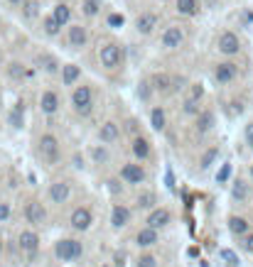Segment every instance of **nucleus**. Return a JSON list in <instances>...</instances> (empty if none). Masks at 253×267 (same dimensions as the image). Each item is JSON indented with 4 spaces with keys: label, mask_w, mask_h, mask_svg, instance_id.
<instances>
[{
    "label": "nucleus",
    "mask_w": 253,
    "mask_h": 267,
    "mask_svg": "<svg viewBox=\"0 0 253 267\" xmlns=\"http://www.w3.org/2000/svg\"><path fill=\"white\" fill-rule=\"evenodd\" d=\"M39 157H42V162L44 164H57L59 159V142L54 135H42L39 137Z\"/></svg>",
    "instance_id": "obj_1"
},
{
    "label": "nucleus",
    "mask_w": 253,
    "mask_h": 267,
    "mask_svg": "<svg viewBox=\"0 0 253 267\" xmlns=\"http://www.w3.org/2000/svg\"><path fill=\"white\" fill-rule=\"evenodd\" d=\"M54 252H57V257L61 260V262H72V260H77V257H81V252H84V248H81V243L79 240H72V238H64V240H59L57 248H54Z\"/></svg>",
    "instance_id": "obj_2"
},
{
    "label": "nucleus",
    "mask_w": 253,
    "mask_h": 267,
    "mask_svg": "<svg viewBox=\"0 0 253 267\" xmlns=\"http://www.w3.org/2000/svg\"><path fill=\"white\" fill-rule=\"evenodd\" d=\"M72 103H74V108H77L79 115H89L91 113V88L89 86H77V91L72 94Z\"/></svg>",
    "instance_id": "obj_3"
},
{
    "label": "nucleus",
    "mask_w": 253,
    "mask_h": 267,
    "mask_svg": "<svg viewBox=\"0 0 253 267\" xmlns=\"http://www.w3.org/2000/svg\"><path fill=\"white\" fill-rule=\"evenodd\" d=\"M98 57H101V64L106 69H116L118 64H120V47L118 44H103Z\"/></svg>",
    "instance_id": "obj_4"
},
{
    "label": "nucleus",
    "mask_w": 253,
    "mask_h": 267,
    "mask_svg": "<svg viewBox=\"0 0 253 267\" xmlns=\"http://www.w3.org/2000/svg\"><path fill=\"white\" fill-rule=\"evenodd\" d=\"M238 49H241V42L236 37L234 32H224L221 37H219V52L221 54H238Z\"/></svg>",
    "instance_id": "obj_5"
},
{
    "label": "nucleus",
    "mask_w": 253,
    "mask_h": 267,
    "mask_svg": "<svg viewBox=\"0 0 253 267\" xmlns=\"http://www.w3.org/2000/svg\"><path fill=\"white\" fill-rule=\"evenodd\" d=\"M91 221H94L91 211L84 209V206L74 209V213H72V228L74 230H86L89 226H91Z\"/></svg>",
    "instance_id": "obj_6"
},
{
    "label": "nucleus",
    "mask_w": 253,
    "mask_h": 267,
    "mask_svg": "<svg viewBox=\"0 0 253 267\" xmlns=\"http://www.w3.org/2000/svg\"><path fill=\"white\" fill-rule=\"evenodd\" d=\"M182 42H184V32L179 27H167L165 30V35H162V47L165 49H177Z\"/></svg>",
    "instance_id": "obj_7"
},
{
    "label": "nucleus",
    "mask_w": 253,
    "mask_h": 267,
    "mask_svg": "<svg viewBox=\"0 0 253 267\" xmlns=\"http://www.w3.org/2000/svg\"><path fill=\"white\" fill-rule=\"evenodd\" d=\"M120 176H123V182H128V184H143V182H145V172L140 169V164H125V167L120 169Z\"/></svg>",
    "instance_id": "obj_8"
},
{
    "label": "nucleus",
    "mask_w": 253,
    "mask_h": 267,
    "mask_svg": "<svg viewBox=\"0 0 253 267\" xmlns=\"http://www.w3.org/2000/svg\"><path fill=\"white\" fill-rule=\"evenodd\" d=\"M25 216H27V221H30V223L39 226V223H44L47 211H44V206H42L39 201H30V204H27V209H25Z\"/></svg>",
    "instance_id": "obj_9"
},
{
    "label": "nucleus",
    "mask_w": 253,
    "mask_h": 267,
    "mask_svg": "<svg viewBox=\"0 0 253 267\" xmlns=\"http://www.w3.org/2000/svg\"><path fill=\"white\" fill-rule=\"evenodd\" d=\"M20 248H22V252H37L39 248V238H37V233L35 230H22L20 233Z\"/></svg>",
    "instance_id": "obj_10"
},
{
    "label": "nucleus",
    "mask_w": 253,
    "mask_h": 267,
    "mask_svg": "<svg viewBox=\"0 0 253 267\" xmlns=\"http://www.w3.org/2000/svg\"><path fill=\"white\" fill-rule=\"evenodd\" d=\"M236 64H231V61H224V64H219L216 66V71H214V76L219 83H229V81H234L236 78Z\"/></svg>",
    "instance_id": "obj_11"
},
{
    "label": "nucleus",
    "mask_w": 253,
    "mask_h": 267,
    "mask_svg": "<svg viewBox=\"0 0 253 267\" xmlns=\"http://www.w3.org/2000/svg\"><path fill=\"white\" fill-rule=\"evenodd\" d=\"M39 108H42V113H47V115L57 113L59 96L54 94V91H44V94H42V98H39Z\"/></svg>",
    "instance_id": "obj_12"
},
{
    "label": "nucleus",
    "mask_w": 253,
    "mask_h": 267,
    "mask_svg": "<svg viewBox=\"0 0 253 267\" xmlns=\"http://www.w3.org/2000/svg\"><path fill=\"white\" fill-rule=\"evenodd\" d=\"M167 223H170V211H167V209H155L150 216H148V226H150V228H155V230L165 228Z\"/></svg>",
    "instance_id": "obj_13"
},
{
    "label": "nucleus",
    "mask_w": 253,
    "mask_h": 267,
    "mask_svg": "<svg viewBox=\"0 0 253 267\" xmlns=\"http://www.w3.org/2000/svg\"><path fill=\"white\" fill-rule=\"evenodd\" d=\"M49 199H52L54 204H64V201L69 199V184H67V182H54V184L49 187Z\"/></svg>",
    "instance_id": "obj_14"
},
{
    "label": "nucleus",
    "mask_w": 253,
    "mask_h": 267,
    "mask_svg": "<svg viewBox=\"0 0 253 267\" xmlns=\"http://www.w3.org/2000/svg\"><path fill=\"white\" fill-rule=\"evenodd\" d=\"M128 221H131V211L125 209V206H113V213H111V223H113V228H125L128 226Z\"/></svg>",
    "instance_id": "obj_15"
},
{
    "label": "nucleus",
    "mask_w": 253,
    "mask_h": 267,
    "mask_svg": "<svg viewBox=\"0 0 253 267\" xmlns=\"http://www.w3.org/2000/svg\"><path fill=\"white\" fill-rule=\"evenodd\" d=\"M86 30L81 27V25H72L69 27V44L74 47V49H81L84 44H86Z\"/></svg>",
    "instance_id": "obj_16"
},
{
    "label": "nucleus",
    "mask_w": 253,
    "mask_h": 267,
    "mask_svg": "<svg viewBox=\"0 0 253 267\" xmlns=\"http://www.w3.org/2000/svg\"><path fill=\"white\" fill-rule=\"evenodd\" d=\"M136 240H138V245L140 248H150V245H155L157 243V230L155 228H143V230H138V235H136Z\"/></svg>",
    "instance_id": "obj_17"
},
{
    "label": "nucleus",
    "mask_w": 253,
    "mask_h": 267,
    "mask_svg": "<svg viewBox=\"0 0 253 267\" xmlns=\"http://www.w3.org/2000/svg\"><path fill=\"white\" fill-rule=\"evenodd\" d=\"M155 25H157V15H153V13L140 15L138 22H136V27H138V32H140V35H150V32L155 30Z\"/></svg>",
    "instance_id": "obj_18"
},
{
    "label": "nucleus",
    "mask_w": 253,
    "mask_h": 267,
    "mask_svg": "<svg viewBox=\"0 0 253 267\" xmlns=\"http://www.w3.org/2000/svg\"><path fill=\"white\" fill-rule=\"evenodd\" d=\"M118 135H120V130H118L116 123H111V120H108V123H103V125H101V130H98L101 142H116Z\"/></svg>",
    "instance_id": "obj_19"
},
{
    "label": "nucleus",
    "mask_w": 253,
    "mask_h": 267,
    "mask_svg": "<svg viewBox=\"0 0 253 267\" xmlns=\"http://www.w3.org/2000/svg\"><path fill=\"white\" fill-rule=\"evenodd\" d=\"M79 78H81V69H79L77 64H64V66H61V81H64L67 86L77 83Z\"/></svg>",
    "instance_id": "obj_20"
},
{
    "label": "nucleus",
    "mask_w": 253,
    "mask_h": 267,
    "mask_svg": "<svg viewBox=\"0 0 253 267\" xmlns=\"http://www.w3.org/2000/svg\"><path fill=\"white\" fill-rule=\"evenodd\" d=\"M229 230H231L234 235H246V233H248V221L241 218V216H231V218H229Z\"/></svg>",
    "instance_id": "obj_21"
},
{
    "label": "nucleus",
    "mask_w": 253,
    "mask_h": 267,
    "mask_svg": "<svg viewBox=\"0 0 253 267\" xmlns=\"http://www.w3.org/2000/svg\"><path fill=\"white\" fill-rule=\"evenodd\" d=\"M133 154H136L138 159H145V157L150 154V142L143 140V137H136V140H133Z\"/></svg>",
    "instance_id": "obj_22"
},
{
    "label": "nucleus",
    "mask_w": 253,
    "mask_h": 267,
    "mask_svg": "<svg viewBox=\"0 0 253 267\" xmlns=\"http://www.w3.org/2000/svg\"><path fill=\"white\" fill-rule=\"evenodd\" d=\"M212 125H214V113H209V111L199 113V118H197V130H199V133L212 130Z\"/></svg>",
    "instance_id": "obj_23"
},
{
    "label": "nucleus",
    "mask_w": 253,
    "mask_h": 267,
    "mask_svg": "<svg viewBox=\"0 0 253 267\" xmlns=\"http://www.w3.org/2000/svg\"><path fill=\"white\" fill-rule=\"evenodd\" d=\"M54 18H57L59 25H67L69 20H72V10H69V5H64V3H59L57 8H54V13H52Z\"/></svg>",
    "instance_id": "obj_24"
},
{
    "label": "nucleus",
    "mask_w": 253,
    "mask_h": 267,
    "mask_svg": "<svg viewBox=\"0 0 253 267\" xmlns=\"http://www.w3.org/2000/svg\"><path fill=\"white\" fill-rule=\"evenodd\" d=\"M231 196H234L236 201H246L248 199V184L246 182H234V189H231Z\"/></svg>",
    "instance_id": "obj_25"
},
{
    "label": "nucleus",
    "mask_w": 253,
    "mask_h": 267,
    "mask_svg": "<svg viewBox=\"0 0 253 267\" xmlns=\"http://www.w3.org/2000/svg\"><path fill=\"white\" fill-rule=\"evenodd\" d=\"M42 27H44V32H47L49 37H54V35H59V27H61V25L57 22L54 15H47V18L42 20Z\"/></svg>",
    "instance_id": "obj_26"
},
{
    "label": "nucleus",
    "mask_w": 253,
    "mask_h": 267,
    "mask_svg": "<svg viewBox=\"0 0 253 267\" xmlns=\"http://www.w3.org/2000/svg\"><path fill=\"white\" fill-rule=\"evenodd\" d=\"M179 15H197V0H177Z\"/></svg>",
    "instance_id": "obj_27"
},
{
    "label": "nucleus",
    "mask_w": 253,
    "mask_h": 267,
    "mask_svg": "<svg viewBox=\"0 0 253 267\" xmlns=\"http://www.w3.org/2000/svg\"><path fill=\"white\" fill-rule=\"evenodd\" d=\"M37 64H39V69H44L47 74H54L57 71V61H54V57H49V54L37 57Z\"/></svg>",
    "instance_id": "obj_28"
},
{
    "label": "nucleus",
    "mask_w": 253,
    "mask_h": 267,
    "mask_svg": "<svg viewBox=\"0 0 253 267\" xmlns=\"http://www.w3.org/2000/svg\"><path fill=\"white\" fill-rule=\"evenodd\" d=\"M150 123H153V128H155V130H162V128H165V111H162V108H153V113H150Z\"/></svg>",
    "instance_id": "obj_29"
},
{
    "label": "nucleus",
    "mask_w": 253,
    "mask_h": 267,
    "mask_svg": "<svg viewBox=\"0 0 253 267\" xmlns=\"http://www.w3.org/2000/svg\"><path fill=\"white\" fill-rule=\"evenodd\" d=\"M138 206H140V209H153V206H155V194H153V191H143V194L138 196Z\"/></svg>",
    "instance_id": "obj_30"
},
{
    "label": "nucleus",
    "mask_w": 253,
    "mask_h": 267,
    "mask_svg": "<svg viewBox=\"0 0 253 267\" xmlns=\"http://www.w3.org/2000/svg\"><path fill=\"white\" fill-rule=\"evenodd\" d=\"M153 83H155L157 91H170V86H172V78L167 76V74H157V76L153 78Z\"/></svg>",
    "instance_id": "obj_31"
},
{
    "label": "nucleus",
    "mask_w": 253,
    "mask_h": 267,
    "mask_svg": "<svg viewBox=\"0 0 253 267\" xmlns=\"http://www.w3.org/2000/svg\"><path fill=\"white\" fill-rule=\"evenodd\" d=\"M98 8H101L98 0H84V3H81V10H84V15H89V18L98 15Z\"/></svg>",
    "instance_id": "obj_32"
},
{
    "label": "nucleus",
    "mask_w": 253,
    "mask_h": 267,
    "mask_svg": "<svg viewBox=\"0 0 253 267\" xmlns=\"http://www.w3.org/2000/svg\"><path fill=\"white\" fill-rule=\"evenodd\" d=\"M22 10H25V18H37L39 15V3L37 0H27L25 5H22Z\"/></svg>",
    "instance_id": "obj_33"
},
{
    "label": "nucleus",
    "mask_w": 253,
    "mask_h": 267,
    "mask_svg": "<svg viewBox=\"0 0 253 267\" xmlns=\"http://www.w3.org/2000/svg\"><path fill=\"white\" fill-rule=\"evenodd\" d=\"M216 157H219V150H216V147H212L209 152H207L204 157H202V169H209V167L214 164V159H216Z\"/></svg>",
    "instance_id": "obj_34"
},
{
    "label": "nucleus",
    "mask_w": 253,
    "mask_h": 267,
    "mask_svg": "<svg viewBox=\"0 0 253 267\" xmlns=\"http://www.w3.org/2000/svg\"><path fill=\"white\" fill-rule=\"evenodd\" d=\"M219 255H221V260H226V265H229V267L238 265V257H236V252H231V250H221Z\"/></svg>",
    "instance_id": "obj_35"
},
{
    "label": "nucleus",
    "mask_w": 253,
    "mask_h": 267,
    "mask_svg": "<svg viewBox=\"0 0 253 267\" xmlns=\"http://www.w3.org/2000/svg\"><path fill=\"white\" fill-rule=\"evenodd\" d=\"M10 125H13V128H22V106H18V108L10 113Z\"/></svg>",
    "instance_id": "obj_36"
},
{
    "label": "nucleus",
    "mask_w": 253,
    "mask_h": 267,
    "mask_svg": "<svg viewBox=\"0 0 253 267\" xmlns=\"http://www.w3.org/2000/svg\"><path fill=\"white\" fill-rule=\"evenodd\" d=\"M138 267H157V260L153 255H140L138 257Z\"/></svg>",
    "instance_id": "obj_37"
},
{
    "label": "nucleus",
    "mask_w": 253,
    "mask_h": 267,
    "mask_svg": "<svg viewBox=\"0 0 253 267\" xmlns=\"http://www.w3.org/2000/svg\"><path fill=\"white\" fill-rule=\"evenodd\" d=\"M8 71H10V76H13V78H22V76H25V69H22L20 64H10V66H8Z\"/></svg>",
    "instance_id": "obj_38"
},
{
    "label": "nucleus",
    "mask_w": 253,
    "mask_h": 267,
    "mask_svg": "<svg viewBox=\"0 0 253 267\" xmlns=\"http://www.w3.org/2000/svg\"><path fill=\"white\" fill-rule=\"evenodd\" d=\"M184 113H199L197 98H187V101H184Z\"/></svg>",
    "instance_id": "obj_39"
},
{
    "label": "nucleus",
    "mask_w": 253,
    "mask_h": 267,
    "mask_svg": "<svg viewBox=\"0 0 253 267\" xmlns=\"http://www.w3.org/2000/svg\"><path fill=\"white\" fill-rule=\"evenodd\" d=\"M94 159H96V162H108V152H106V147H94Z\"/></svg>",
    "instance_id": "obj_40"
},
{
    "label": "nucleus",
    "mask_w": 253,
    "mask_h": 267,
    "mask_svg": "<svg viewBox=\"0 0 253 267\" xmlns=\"http://www.w3.org/2000/svg\"><path fill=\"white\" fill-rule=\"evenodd\" d=\"M123 22H125V20H123V15H111V18H108V25H111V27H123Z\"/></svg>",
    "instance_id": "obj_41"
},
{
    "label": "nucleus",
    "mask_w": 253,
    "mask_h": 267,
    "mask_svg": "<svg viewBox=\"0 0 253 267\" xmlns=\"http://www.w3.org/2000/svg\"><path fill=\"white\" fill-rule=\"evenodd\" d=\"M229 174H231V164H224V167H221V172H219V176H216V179H219V182H226V179H229Z\"/></svg>",
    "instance_id": "obj_42"
},
{
    "label": "nucleus",
    "mask_w": 253,
    "mask_h": 267,
    "mask_svg": "<svg viewBox=\"0 0 253 267\" xmlns=\"http://www.w3.org/2000/svg\"><path fill=\"white\" fill-rule=\"evenodd\" d=\"M8 216H10V204H0V223L8 221Z\"/></svg>",
    "instance_id": "obj_43"
},
{
    "label": "nucleus",
    "mask_w": 253,
    "mask_h": 267,
    "mask_svg": "<svg viewBox=\"0 0 253 267\" xmlns=\"http://www.w3.org/2000/svg\"><path fill=\"white\" fill-rule=\"evenodd\" d=\"M246 142H248V147H253V123L246 125Z\"/></svg>",
    "instance_id": "obj_44"
},
{
    "label": "nucleus",
    "mask_w": 253,
    "mask_h": 267,
    "mask_svg": "<svg viewBox=\"0 0 253 267\" xmlns=\"http://www.w3.org/2000/svg\"><path fill=\"white\" fill-rule=\"evenodd\" d=\"M202 96H204V88H202L199 83H195V86H192V98H197V101H199Z\"/></svg>",
    "instance_id": "obj_45"
},
{
    "label": "nucleus",
    "mask_w": 253,
    "mask_h": 267,
    "mask_svg": "<svg viewBox=\"0 0 253 267\" xmlns=\"http://www.w3.org/2000/svg\"><path fill=\"white\" fill-rule=\"evenodd\" d=\"M243 248L248 250V252H253V235H246V240H243Z\"/></svg>",
    "instance_id": "obj_46"
},
{
    "label": "nucleus",
    "mask_w": 253,
    "mask_h": 267,
    "mask_svg": "<svg viewBox=\"0 0 253 267\" xmlns=\"http://www.w3.org/2000/svg\"><path fill=\"white\" fill-rule=\"evenodd\" d=\"M128 130H131V133H138V123H136V120H128Z\"/></svg>",
    "instance_id": "obj_47"
},
{
    "label": "nucleus",
    "mask_w": 253,
    "mask_h": 267,
    "mask_svg": "<svg viewBox=\"0 0 253 267\" xmlns=\"http://www.w3.org/2000/svg\"><path fill=\"white\" fill-rule=\"evenodd\" d=\"M10 3H13V5H20V8H22V5H25L27 0H10Z\"/></svg>",
    "instance_id": "obj_48"
},
{
    "label": "nucleus",
    "mask_w": 253,
    "mask_h": 267,
    "mask_svg": "<svg viewBox=\"0 0 253 267\" xmlns=\"http://www.w3.org/2000/svg\"><path fill=\"white\" fill-rule=\"evenodd\" d=\"M251 176H253V167H251Z\"/></svg>",
    "instance_id": "obj_49"
},
{
    "label": "nucleus",
    "mask_w": 253,
    "mask_h": 267,
    "mask_svg": "<svg viewBox=\"0 0 253 267\" xmlns=\"http://www.w3.org/2000/svg\"><path fill=\"white\" fill-rule=\"evenodd\" d=\"M0 250H3V243H0Z\"/></svg>",
    "instance_id": "obj_50"
},
{
    "label": "nucleus",
    "mask_w": 253,
    "mask_h": 267,
    "mask_svg": "<svg viewBox=\"0 0 253 267\" xmlns=\"http://www.w3.org/2000/svg\"><path fill=\"white\" fill-rule=\"evenodd\" d=\"M0 59H3V57H0Z\"/></svg>",
    "instance_id": "obj_51"
}]
</instances>
